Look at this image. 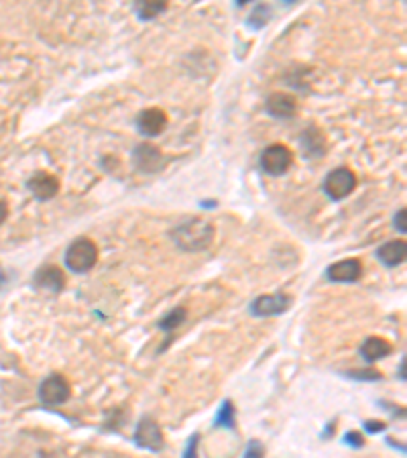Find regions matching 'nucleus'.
<instances>
[{"label":"nucleus","mask_w":407,"mask_h":458,"mask_svg":"<svg viewBox=\"0 0 407 458\" xmlns=\"http://www.w3.org/2000/svg\"><path fill=\"white\" fill-rule=\"evenodd\" d=\"M214 224L206 218H188L186 222L177 224L172 230V238L175 247L188 252H200L206 250L214 243Z\"/></svg>","instance_id":"1"},{"label":"nucleus","mask_w":407,"mask_h":458,"mask_svg":"<svg viewBox=\"0 0 407 458\" xmlns=\"http://www.w3.org/2000/svg\"><path fill=\"white\" fill-rule=\"evenodd\" d=\"M98 263V247L92 238L80 236L65 250V265L74 273H88Z\"/></svg>","instance_id":"2"},{"label":"nucleus","mask_w":407,"mask_h":458,"mask_svg":"<svg viewBox=\"0 0 407 458\" xmlns=\"http://www.w3.org/2000/svg\"><path fill=\"white\" fill-rule=\"evenodd\" d=\"M261 169L267 173V175H273V177H279V175H285L289 171V167L294 166V153L291 149L281 143H273L269 145L263 153H261Z\"/></svg>","instance_id":"3"},{"label":"nucleus","mask_w":407,"mask_h":458,"mask_svg":"<svg viewBox=\"0 0 407 458\" xmlns=\"http://www.w3.org/2000/svg\"><path fill=\"white\" fill-rule=\"evenodd\" d=\"M354 188H357V173L350 171L348 167L332 169L324 180V191L332 200H344L354 191Z\"/></svg>","instance_id":"4"},{"label":"nucleus","mask_w":407,"mask_h":458,"mask_svg":"<svg viewBox=\"0 0 407 458\" xmlns=\"http://www.w3.org/2000/svg\"><path fill=\"white\" fill-rule=\"evenodd\" d=\"M71 396V385L64 375L53 373V375L45 377L43 383L39 385V399L45 405L53 408V405H62Z\"/></svg>","instance_id":"5"},{"label":"nucleus","mask_w":407,"mask_h":458,"mask_svg":"<svg viewBox=\"0 0 407 458\" xmlns=\"http://www.w3.org/2000/svg\"><path fill=\"white\" fill-rule=\"evenodd\" d=\"M134 442L137 446L151 450V452H159L163 446H165V438L163 432L159 428V424L153 419V417H143L139 422V428H137V434H134Z\"/></svg>","instance_id":"6"},{"label":"nucleus","mask_w":407,"mask_h":458,"mask_svg":"<svg viewBox=\"0 0 407 458\" xmlns=\"http://www.w3.org/2000/svg\"><path fill=\"white\" fill-rule=\"evenodd\" d=\"M289 306H291V297L287 293H265V295H258L251 304V312L258 318H267V316L283 314Z\"/></svg>","instance_id":"7"},{"label":"nucleus","mask_w":407,"mask_h":458,"mask_svg":"<svg viewBox=\"0 0 407 458\" xmlns=\"http://www.w3.org/2000/svg\"><path fill=\"white\" fill-rule=\"evenodd\" d=\"M27 188H29V191H31L37 200L47 202V200H51V198L57 196V191H60V180H57L55 175H51L49 171H37L35 175L29 177Z\"/></svg>","instance_id":"8"},{"label":"nucleus","mask_w":407,"mask_h":458,"mask_svg":"<svg viewBox=\"0 0 407 458\" xmlns=\"http://www.w3.org/2000/svg\"><path fill=\"white\" fill-rule=\"evenodd\" d=\"M132 159H134V166L139 171L143 173H155L163 167V153L157 149V147L149 145V143H143L134 149L132 153Z\"/></svg>","instance_id":"9"},{"label":"nucleus","mask_w":407,"mask_h":458,"mask_svg":"<svg viewBox=\"0 0 407 458\" xmlns=\"http://www.w3.org/2000/svg\"><path fill=\"white\" fill-rule=\"evenodd\" d=\"M137 126L145 137H157L167 126V114L161 108H145L137 119Z\"/></svg>","instance_id":"10"},{"label":"nucleus","mask_w":407,"mask_h":458,"mask_svg":"<svg viewBox=\"0 0 407 458\" xmlns=\"http://www.w3.org/2000/svg\"><path fill=\"white\" fill-rule=\"evenodd\" d=\"M363 275V265L359 259H343L328 269V279L336 283H352Z\"/></svg>","instance_id":"11"},{"label":"nucleus","mask_w":407,"mask_h":458,"mask_svg":"<svg viewBox=\"0 0 407 458\" xmlns=\"http://www.w3.org/2000/svg\"><path fill=\"white\" fill-rule=\"evenodd\" d=\"M265 108L275 119H291L298 110V100L287 92H273L269 94Z\"/></svg>","instance_id":"12"},{"label":"nucleus","mask_w":407,"mask_h":458,"mask_svg":"<svg viewBox=\"0 0 407 458\" xmlns=\"http://www.w3.org/2000/svg\"><path fill=\"white\" fill-rule=\"evenodd\" d=\"M35 285L43 288L47 292L60 293L65 288L64 271L55 267V265H45L35 273Z\"/></svg>","instance_id":"13"},{"label":"nucleus","mask_w":407,"mask_h":458,"mask_svg":"<svg viewBox=\"0 0 407 458\" xmlns=\"http://www.w3.org/2000/svg\"><path fill=\"white\" fill-rule=\"evenodd\" d=\"M300 145L305 153V157H322L326 153V137L316 125H310L305 133L301 135Z\"/></svg>","instance_id":"14"},{"label":"nucleus","mask_w":407,"mask_h":458,"mask_svg":"<svg viewBox=\"0 0 407 458\" xmlns=\"http://www.w3.org/2000/svg\"><path fill=\"white\" fill-rule=\"evenodd\" d=\"M377 257L381 259V263H385L387 267H397L406 261L407 257V245L406 241H389L381 249L377 250Z\"/></svg>","instance_id":"15"},{"label":"nucleus","mask_w":407,"mask_h":458,"mask_svg":"<svg viewBox=\"0 0 407 458\" xmlns=\"http://www.w3.org/2000/svg\"><path fill=\"white\" fill-rule=\"evenodd\" d=\"M361 354L366 361H379L387 354H391V344L387 342L385 338L379 336H368L361 346Z\"/></svg>","instance_id":"16"},{"label":"nucleus","mask_w":407,"mask_h":458,"mask_svg":"<svg viewBox=\"0 0 407 458\" xmlns=\"http://www.w3.org/2000/svg\"><path fill=\"white\" fill-rule=\"evenodd\" d=\"M165 8H167V2H165V0H157V2L145 0V2H139V4H137V13H139V17H141L143 21H151V19L159 17Z\"/></svg>","instance_id":"17"},{"label":"nucleus","mask_w":407,"mask_h":458,"mask_svg":"<svg viewBox=\"0 0 407 458\" xmlns=\"http://www.w3.org/2000/svg\"><path fill=\"white\" fill-rule=\"evenodd\" d=\"M186 318H188V310L186 308H175V310H172L167 316H163L159 320V328L163 332H172V330L179 328L186 322Z\"/></svg>","instance_id":"18"},{"label":"nucleus","mask_w":407,"mask_h":458,"mask_svg":"<svg viewBox=\"0 0 407 458\" xmlns=\"http://www.w3.org/2000/svg\"><path fill=\"white\" fill-rule=\"evenodd\" d=\"M235 416L236 410L233 405L230 399H226L222 405H220V412L216 416V426H222V428H235Z\"/></svg>","instance_id":"19"},{"label":"nucleus","mask_w":407,"mask_h":458,"mask_svg":"<svg viewBox=\"0 0 407 458\" xmlns=\"http://www.w3.org/2000/svg\"><path fill=\"white\" fill-rule=\"evenodd\" d=\"M348 375L354 377V379H361V381H377V379L383 377L375 369H354V371H348Z\"/></svg>","instance_id":"20"},{"label":"nucleus","mask_w":407,"mask_h":458,"mask_svg":"<svg viewBox=\"0 0 407 458\" xmlns=\"http://www.w3.org/2000/svg\"><path fill=\"white\" fill-rule=\"evenodd\" d=\"M242 458H265V446H263L258 440H253V442L249 444V448H247V452H244V457Z\"/></svg>","instance_id":"21"},{"label":"nucleus","mask_w":407,"mask_h":458,"mask_svg":"<svg viewBox=\"0 0 407 458\" xmlns=\"http://www.w3.org/2000/svg\"><path fill=\"white\" fill-rule=\"evenodd\" d=\"M198 444H200V434H193V436L188 440V448H186L184 458H198Z\"/></svg>","instance_id":"22"},{"label":"nucleus","mask_w":407,"mask_h":458,"mask_svg":"<svg viewBox=\"0 0 407 458\" xmlns=\"http://www.w3.org/2000/svg\"><path fill=\"white\" fill-rule=\"evenodd\" d=\"M344 442H346L348 446H354V448L364 446V438L363 434H359V432H348V434L344 436Z\"/></svg>","instance_id":"23"},{"label":"nucleus","mask_w":407,"mask_h":458,"mask_svg":"<svg viewBox=\"0 0 407 458\" xmlns=\"http://www.w3.org/2000/svg\"><path fill=\"white\" fill-rule=\"evenodd\" d=\"M364 428H366V432H371V434H377V432H383V430H385V422H379V419H368V422H364Z\"/></svg>","instance_id":"24"},{"label":"nucleus","mask_w":407,"mask_h":458,"mask_svg":"<svg viewBox=\"0 0 407 458\" xmlns=\"http://www.w3.org/2000/svg\"><path fill=\"white\" fill-rule=\"evenodd\" d=\"M395 227H397V230L406 232V208H401L395 214Z\"/></svg>","instance_id":"25"},{"label":"nucleus","mask_w":407,"mask_h":458,"mask_svg":"<svg viewBox=\"0 0 407 458\" xmlns=\"http://www.w3.org/2000/svg\"><path fill=\"white\" fill-rule=\"evenodd\" d=\"M6 216H8V206H6V204H4V202L0 200V224H2L4 220H6Z\"/></svg>","instance_id":"26"},{"label":"nucleus","mask_w":407,"mask_h":458,"mask_svg":"<svg viewBox=\"0 0 407 458\" xmlns=\"http://www.w3.org/2000/svg\"><path fill=\"white\" fill-rule=\"evenodd\" d=\"M4 283V273H2V269H0V285Z\"/></svg>","instance_id":"27"}]
</instances>
